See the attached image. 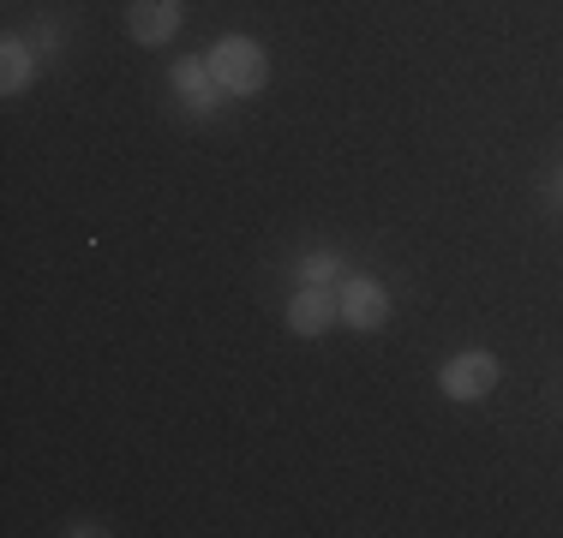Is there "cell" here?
Wrapping results in <instances>:
<instances>
[{
	"label": "cell",
	"mask_w": 563,
	"mask_h": 538,
	"mask_svg": "<svg viewBox=\"0 0 563 538\" xmlns=\"http://www.w3.org/2000/svg\"><path fill=\"white\" fill-rule=\"evenodd\" d=\"M342 317L354 323V329H378V323L390 317V300H384L378 281L354 276V281H342Z\"/></svg>",
	"instance_id": "3957f363"
},
{
	"label": "cell",
	"mask_w": 563,
	"mask_h": 538,
	"mask_svg": "<svg viewBox=\"0 0 563 538\" xmlns=\"http://www.w3.org/2000/svg\"><path fill=\"white\" fill-rule=\"evenodd\" d=\"M336 312H342V305L330 300L324 288H300V293L288 300V329H294V335H324L330 323H336Z\"/></svg>",
	"instance_id": "277c9868"
},
{
	"label": "cell",
	"mask_w": 563,
	"mask_h": 538,
	"mask_svg": "<svg viewBox=\"0 0 563 538\" xmlns=\"http://www.w3.org/2000/svg\"><path fill=\"white\" fill-rule=\"evenodd\" d=\"M205 78H210V66H198V60L174 66V85H180V90H205Z\"/></svg>",
	"instance_id": "52a82bcc"
},
{
	"label": "cell",
	"mask_w": 563,
	"mask_h": 538,
	"mask_svg": "<svg viewBox=\"0 0 563 538\" xmlns=\"http://www.w3.org/2000/svg\"><path fill=\"white\" fill-rule=\"evenodd\" d=\"M132 36L139 43H168L180 31V0H132Z\"/></svg>",
	"instance_id": "5b68a950"
},
{
	"label": "cell",
	"mask_w": 563,
	"mask_h": 538,
	"mask_svg": "<svg viewBox=\"0 0 563 538\" xmlns=\"http://www.w3.org/2000/svg\"><path fill=\"white\" fill-rule=\"evenodd\" d=\"M24 85H31V48H24L19 36H7V43H0V90L19 97Z\"/></svg>",
	"instance_id": "8992f818"
},
{
	"label": "cell",
	"mask_w": 563,
	"mask_h": 538,
	"mask_svg": "<svg viewBox=\"0 0 563 538\" xmlns=\"http://www.w3.org/2000/svg\"><path fill=\"white\" fill-rule=\"evenodd\" d=\"M205 66H210V85L228 90V97H258L271 85V54L252 43V36H222Z\"/></svg>",
	"instance_id": "6da1fadb"
},
{
	"label": "cell",
	"mask_w": 563,
	"mask_h": 538,
	"mask_svg": "<svg viewBox=\"0 0 563 538\" xmlns=\"http://www.w3.org/2000/svg\"><path fill=\"white\" fill-rule=\"evenodd\" d=\"M504 377V366L492 354H462V359H450L444 366V377H438V383H444V395L450 401H479V395H492V383H498Z\"/></svg>",
	"instance_id": "7a4b0ae2"
}]
</instances>
